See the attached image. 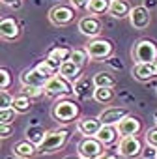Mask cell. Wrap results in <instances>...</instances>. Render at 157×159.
<instances>
[{"mask_svg":"<svg viewBox=\"0 0 157 159\" xmlns=\"http://www.w3.org/2000/svg\"><path fill=\"white\" fill-rule=\"evenodd\" d=\"M45 135H47V131H45L43 127H39V125H32V127L26 129V140H30V142L36 144V146H39V144L43 142Z\"/></svg>","mask_w":157,"mask_h":159,"instance_id":"4316f807","label":"cell"},{"mask_svg":"<svg viewBox=\"0 0 157 159\" xmlns=\"http://www.w3.org/2000/svg\"><path fill=\"white\" fill-rule=\"evenodd\" d=\"M153 118H155V124H157V111H155V114H153Z\"/></svg>","mask_w":157,"mask_h":159,"instance_id":"b9f144b4","label":"cell"},{"mask_svg":"<svg viewBox=\"0 0 157 159\" xmlns=\"http://www.w3.org/2000/svg\"><path fill=\"white\" fill-rule=\"evenodd\" d=\"M43 92H45L47 96H51V98H56V96H65V94H69V92H73V90H71L69 81H65L62 75H54V77L49 79V83L45 84Z\"/></svg>","mask_w":157,"mask_h":159,"instance_id":"ba28073f","label":"cell"},{"mask_svg":"<svg viewBox=\"0 0 157 159\" xmlns=\"http://www.w3.org/2000/svg\"><path fill=\"white\" fill-rule=\"evenodd\" d=\"M94 90H96V86L90 79H81V81H77L75 86H73V92L78 98H90V96L94 98Z\"/></svg>","mask_w":157,"mask_h":159,"instance_id":"603a6c76","label":"cell"},{"mask_svg":"<svg viewBox=\"0 0 157 159\" xmlns=\"http://www.w3.org/2000/svg\"><path fill=\"white\" fill-rule=\"evenodd\" d=\"M11 8H13V10H17V8H21V0H19V2H15V4H13Z\"/></svg>","mask_w":157,"mask_h":159,"instance_id":"60d3db41","label":"cell"},{"mask_svg":"<svg viewBox=\"0 0 157 159\" xmlns=\"http://www.w3.org/2000/svg\"><path fill=\"white\" fill-rule=\"evenodd\" d=\"M114 88H96L94 90V99L97 103H103V105H109L114 101Z\"/></svg>","mask_w":157,"mask_h":159,"instance_id":"484cf974","label":"cell"},{"mask_svg":"<svg viewBox=\"0 0 157 159\" xmlns=\"http://www.w3.org/2000/svg\"><path fill=\"white\" fill-rule=\"evenodd\" d=\"M81 69H83V67H78L73 60H67V62H64V64L60 66L58 73L65 79V81L77 83V81H81Z\"/></svg>","mask_w":157,"mask_h":159,"instance_id":"ac0fdd59","label":"cell"},{"mask_svg":"<svg viewBox=\"0 0 157 159\" xmlns=\"http://www.w3.org/2000/svg\"><path fill=\"white\" fill-rule=\"evenodd\" d=\"M92 83L96 88H114L116 86V79L109 71H97L92 77Z\"/></svg>","mask_w":157,"mask_h":159,"instance_id":"7402d4cb","label":"cell"},{"mask_svg":"<svg viewBox=\"0 0 157 159\" xmlns=\"http://www.w3.org/2000/svg\"><path fill=\"white\" fill-rule=\"evenodd\" d=\"M0 36H2L4 39H8V41L17 39L21 36V28H19L17 21L11 19V17H4L2 21H0Z\"/></svg>","mask_w":157,"mask_h":159,"instance_id":"e0dca14e","label":"cell"},{"mask_svg":"<svg viewBox=\"0 0 157 159\" xmlns=\"http://www.w3.org/2000/svg\"><path fill=\"white\" fill-rule=\"evenodd\" d=\"M144 140H146V144H148V146H151V148H155V150H157V127L148 129V131H146V135H144Z\"/></svg>","mask_w":157,"mask_h":159,"instance_id":"f546056e","label":"cell"},{"mask_svg":"<svg viewBox=\"0 0 157 159\" xmlns=\"http://www.w3.org/2000/svg\"><path fill=\"white\" fill-rule=\"evenodd\" d=\"M110 2H112V0H90L88 11H90L92 15H103V13H109V10H110Z\"/></svg>","mask_w":157,"mask_h":159,"instance_id":"d4e9b609","label":"cell"},{"mask_svg":"<svg viewBox=\"0 0 157 159\" xmlns=\"http://www.w3.org/2000/svg\"><path fill=\"white\" fill-rule=\"evenodd\" d=\"M17 112L13 109H0V125H11Z\"/></svg>","mask_w":157,"mask_h":159,"instance_id":"f1b7e54d","label":"cell"},{"mask_svg":"<svg viewBox=\"0 0 157 159\" xmlns=\"http://www.w3.org/2000/svg\"><path fill=\"white\" fill-rule=\"evenodd\" d=\"M69 139V131L67 129H52L47 131L43 142L38 146V153H54L60 148H64V144Z\"/></svg>","mask_w":157,"mask_h":159,"instance_id":"7a4b0ae2","label":"cell"},{"mask_svg":"<svg viewBox=\"0 0 157 159\" xmlns=\"http://www.w3.org/2000/svg\"><path fill=\"white\" fill-rule=\"evenodd\" d=\"M77 152L81 159H101L105 155V144L99 142L96 137H84L78 142Z\"/></svg>","mask_w":157,"mask_h":159,"instance_id":"277c9868","label":"cell"},{"mask_svg":"<svg viewBox=\"0 0 157 159\" xmlns=\"http://www.w3.org/2000/svg\"><path fill=\"white\" fill-rule=\"evenodd\" d=\"M140 127H142V124H140V118H137V116H127V118H123L118 125H116V129H118V133H120V139L122 137H137V133L140 131Z\"/></svg>","mask_w":157,"mask_h":159,"instance_id":"9a60e30c","label":"cell"},{"mask_svg":"<svg viewBox=\"0 0 157 159\" xmlns=\"http://www.w3.org/2000/svg\"><path fill=\"white\" fill-rule=\"evenodd\" d=\"M142 142L138 137H122L118 142V153L127 159H135L142 153Z\"/></svg>","mask_w":157,"mask_h":159,"instance_id":"8992f818","label":"cell"},{"mask_svg":"<svg viewBox=\"0 0 157 159\" xmlns=\"http://www.w3.org/2000/svg\"><path fill=\"white\" fill-rule=\"evenodd\" d=\"M11 84V75L6 67L0 69V90H8V86Z\"/></svg>","mask_w":157,"mask_h":159,"instance_id":"4dcf8cb0","label":"cell"},{"mask_svg":"<svg viewBox=\"0 0 157 159\" xmlns=\"http://www.w3.org/2000/svg\"><path fill=\"white\" fill-rule=\"evenodd\" d=\"M131 11H133V8L127 0H112L109 15H112L114 19H125V17L131 15Z\"/></svg>","mask_w":157,"mask_h":159,"instance_id":"d6986e66","label":"cell"},{"mask_svg":"<svg viewBox=\"0 0 157 159\" xmlns=\"http://www.w3.org/2000/svg\"><path fill=\"white\" fill-rule=\"evenodd\" d=\"M78 32L83 36L90 38V39H96L99 34H101V23L97 17L94 15H86V17H81L78 19Z\"/></svg>","mask_w":157,"mask_h":159,"instance_id":"8fae6325","label":"cell"},{"mask_svg":"<svg viewBox=\"0 0 157 159\" xmlns=\"http://www.w3.org/2000/svg\"><path fill=\"white\" fill-rule=\"evenodd\" d=\"M69 2H71V8L75 10H88L90 0H69Z\"/></svg>","mask_w":157,"mask_h":159,"instance_id":"e575fe53","label":"cell"},{"mask_svg":"<svg viewBox=\"0 0 157 159\" xmlns=\"http://www.w3.org/2000/svg\"><path fill=\"white\" fill-rule=\"evenodd\" d=\"M101 159H122V157H120V153H105Z\"/></svg>","mask_w":157,"mask_h":159,"instance_id":"f35d334b","label":"cell"},{"mask_svg":"<svg viewBox=\"0 0 157 159\" xmlns=\"http://www.w3.org/2000/svg\"><path fill=\"white\" fill-rule=\"evenodd\" d=\"M84 51L88 52V58H90V60L103 62V60H107V58L112 54V43H110L109 39L96 38V39H90V41L86 43Z\"/></svg>","mask_w":157,"mask_h":159,"instance_id":"5b68a950","label":"cell"},{"mask_svg":"<svg viewBox=\"0 0 157 159\" xmlns=\"http://www.w3.org/2000/svg\"><path fill=\"white\" fill-rule=\"evenodd\" d=\"M36 67H38L43 75H47V77H54V69H52V66H51V64H47L45 60H43V62H39Z\"/></svg>","mask_w":157,"mask_h":159,"instance_id":"836d02e7","label":"cell"},{"mask_svg":"<svg viewBox=\"0 0 157 159\" xmlns=\"http://www.w3.org/2000/svg\"><path fill=\"white\" fill-rule=\"evenodd\" d=\"M21 92L32 99V98H39V96L43 94V88H36V86H23V90H21Z\"/></svg>","mask_w":157,"mask_h":159,"instance_id":"d6a6232c","label":"cell"},{"mask_svg":"<svg viewBox=\"0 0 157 159\" xmlns=\"http://www.w3.org/2000/svg\"><path fill=\"white\" fill-rule=\"evenodd\" d=\"M11 150H13V155H15V157H21V159H30L32 155L38 153V146L32 144L30 140H21V142H17Z\"/></svg>","mask_w":157,"mask_h":159,"instance_id":"ffe728a7","label":"cell"},{"mask_svg":"<svg viewBox=\"0 0 157 159\" xmlns=\"http://www.w3.org/2000/svg\"><path fill=\"white\" fill-rule=\"evenodd\" d=\"M131 56L135 60V64H151L157 62V45L151 39H138L133 49H131Z\"/></svg>","mask_w":157,"mask_h":159,"instance_id":"6da1fadb","label":"cell"},{"mask_svg":"<svg viewBox=\"0 0 157 159\" xmlns=\"http://www.w3.org/2000/svg\"><path fill=\"white\" fill-rule=\"evenodd\" d=\"M71 52H73V51L67 49V47H54V49H51V51L47 52V60H45V62L51 64L54 71H58L64 62L71 60Z\"/></svg>","mask_w":157,"mask_h":159,"instance_id":"4fadbf2b","label":"cell"},{"mask_svg":"<svg viewBox=\"0 0 157 159\" xmlns=\"http://www.w3.org/2000/svg\"><path fill=\"white\" fill-rule=\"evenodd\" d=\"M47 75H43L38 67H30V69H25L21 73V84L23 86H36V88H45V84L49 83Z\"/></svg>","mask_w":157,"mask_h":159,"instance_id":"30bf717a","label":"cell"},{"mask_svg":"<svg viewBox=\"0 0 157 159\" xmlns=\"http://www.w3.org/2000/svg\"><path fill=\"white\" fill-rule=\"evenodd\" d=\"M17 159H21V157H17Z\"/></svg>","mask_w":157,"mask_h":159,"instance_id":"f6af8a7d","label":"cell"},{"mask_svg":"<svg viewBox=\"0 0 157 159\" xmlns=\"http://www.w3.org/2000/svg\"><path fill=\"white\" fill-rule=\"evenodd\" d=\"M71 60H73L78 67H84L86 62H88L90 58H88V52H86L84 49H73V52H71Z\"/></svg>","mask_w":157,"mask_h":159,"instance_id":"83f0119b","label":"cell"},{"mask_svg":"<svg viewBox=\"0 0 157 159\" xmlns=\"http://www.w3.org/2000/svg\"><path fill=\"white\" fill-rule=\"evenodd\" d=\"M73 19H75V10L69 8V6H64V4L54 6V8H51V11H49V21H51V25H54V26H65V25H69Z\"/></svg>","mask_w":157,"mask_h":159,"instance_id":"52a82bcc","label":"cell"},{"mask_svg":"<svg viewBox=\"0 0 157 159\" xmlns=\"http://www.w3.org/2000/svg\"><path fill=\"white\" fill-rule=\"evenodd\" d=\"M52 118L60 124H69V122L78 118V105L75 101H69V99L56 101L52 107Z\"/></svg>","mask_w":157,"mask_h":159,"instance_id":"3957f363","label":"cell"},{"mask_svg":"<svg viewBox=\"0 0 157 159\" xmlns=\"http://www.w3.org/2000/svg\"><path fill=\"white\" fill-rule=\"evenodd\" d=\"M127 116H129V111L125 107H107L105 111L99 112L97 118L103 125H118Z\"/></svg>","mask_w":157,"mask_h":159,"instance_id":"9c48e42d","label":"cell"},{"mask_svg":"<svg viewBox=\"0 0 157 159\" xmlns=\"http://www.w3.org/2000/svg\"><path fill=\"white\" fill-rule=\"evenodd\" d=\"M13 98L8 94V90H0V109H11Z\"/></svg>","mask_w":157,"mask_h":159,"instance_id":"1f68e13d","label":"cell"},{"mask_svg":"<svg viewBox=\"0 0 157 159\" xmlns=\"http://www.w3.org/2000/svg\"><path fill=\"white\" fill-rule=\"evenodd\" d=\"M131 75L137 81H151L153 77H157V62H151V64H135L131 67Z\"/></svg>","mask_w":157,"mask_h":159,"instance_id":"5bb4252c","label":"cell"},{"mask_svg":"<svg viewBox=\"0 0 157 159\" xmlns=\"http://www.w3.org/2000/svg\"><path fill=\"white\" fill-rule=\"evenodd\" d=\"M2 4H6V6H13L15 2H19V0H0Z\"/></svg>","mask_w":157,"mask_h":159,"instance_id":"ab89813d","label":"cell"},{"mask_svg":"<svg viewBox=\"0 0 157 159\" xmlns=\"http://www.w3.org/2000/svg\"><path fill=\"white\" fill-rule=\"evenodd\" d=\"M65 159H81V157H65Z\"/></svg>","mask_w":157,"mask_h":159,"instance_id":"7bdbcfd3","label":"cell"},{"mask_svg":"<svg viewBox=\"0 0 157 159\" xmlns=\"http://www.w3.org/2000/svg\"><path fill=\"white\" fill-rule=\"evenodd\" d=\"M11 125H0V139H8L11 135Z\"/></svg>","mask_w":157,"mask_h":159,"instance_id":"d590c367","label":"cell"},{"mask_svg":"<svg viewBox=\"0 0 157 159\" xmlns=\"http://www.w3.org/2000/svg\"><path fill=\"white\" fill-rule=\"evenodd\" d=\"M129 23H131L133 28L144 30L151 23V11L148 8H144V6H135L133 11H131V15H129Z\"/></svg>","mask_w":157,"mask_h":159,"instance_id":"7c38bea8","label":"cell"},{"mask_svg":"<svg viewBox=\"0 0 157 159\" xmlns=\"http://www.w3.org/2000/svg\"><path fill=\"white\" fill-rule=\"evenodd\" d=\"M101 127H103V124L99 122V118H92V116L77 122V131L81 135H84V137H97Z\"/></svg>","mask_w":157,"mask_h":159,"instance_id":"2e32d148","label":"cell"},{"mask_svg":"<svg viewBox=\"0 0 157 159\" xmlns=\"http://www.w3.org/2000/svg\"><path fill=\"white\" fill-rule=\"evenodd\" d=\"M118 137H120V133H118V129H116V125H103L101 129H99V133H97V140L99 142H103L105 146H110V144H114L116 140H118Z\"/></svg>","mask_w":157,"mask_h":159,"instance_id":"44dd1931","label":"cell"},{"mask_svg":"<svg viewBox=\"0 0 157 159\" xmlns=\"http://www.w3.org/2000/svg\"><path fill=\"white\" fill-rule=\"evenodd\" d=\"M144 8H148L150 11H151V8H155L157 6V0H144V4H142Z\"/></svg>","mask_w":157,"mask_h":159,"instance_id":"74e56055","label":"cell"},{"mask_svg":"<svg viewBox=\"0 0 157 159\" xmlns=\"http://www.w3.org/2000/svg\"><path fill=\"white\" fill-rule=\"evenodd\" d=\"M30 107H32V99H30L28 96H25V94H21V96H13V105H11V109H13L17 114H25V112H28Z\"/></svg>","mask_w":157,"mask_h":159,"instance_id":"cb8c5ba5","label":"cell"},{"mask_svg":"<svg viewBox=\"0 0 157 159\" xmlns=\"http://www.w3.org/2000/svg\"><path fill=\"white\" fill-rule=\"evenodd\" d=\"M142 155H144V157H157V150L151 148V146H148V148L142 152Z\"/></svg>","mask_w":157,"mask_h":159,"instance_id":"8d00e7d4","label":"cell"},{"mask_svg":"<svg viewBox=\"0 0 157 159\" xmlns=\"http://www.w3.org/2000/svg\"><path fill=\"white\" fill-rule=\"evenodd\" d=\"M144 159H157V157H144Z\"/></svg>","mask_w":157,"mask_h":159,"instance_id":"ee69618b","label":"cell"}]
</instances>
